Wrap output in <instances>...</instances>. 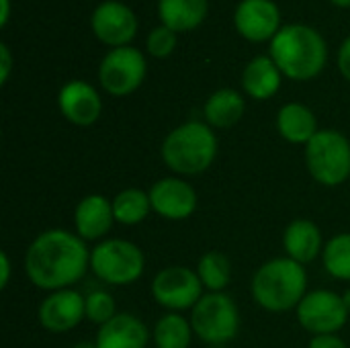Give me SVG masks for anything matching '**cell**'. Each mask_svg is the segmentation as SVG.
I'll list each match as a JSON object with an SVG mask.
<instances>
[{"mask_svg": "<svg viewBox=\"0 0 350 348\" xmlns=\"http://www.w3.org/2000/svg\"><path fill=\"white\" fill-rule=\"evenodd\" d=\"M10 68H12V57H10V51L8 47L2 43L0 45V82L4 84L10 76Z\"/></svg>", "mask_w": 350, "mask_h": 348, "instance_id": "obj_30", "label": "cell"}, {"mask_svg": "<svg viewBox=\"0 0 350 348\" xmlns=\"http://www.w3.org/2000/svg\"><path fill=\"white\" fill-rule=\"evenodd\" d=\"M308 348H349L347 343L338 336V334H320V336H312Z\"/></svg>", "mask_w": 350, "mask_h": 348, "instance_id": "obj_29", "label": "cell"}, {"mask_svg": "<svg viewBox=\"0 0 350 348\" xmlns=\"http://www.w3.org/2000/svg\"><path fill=\"white\" fill-rule=\"evenodd\" d=\"M176 45V33L168 27H156L150 37H148V51L154 55V57H166L172 53Z\"/></svg>", "mask_w": 350, "mask_h": 348, "instance_id": "obj_28", "label": "cell"}, {"mask_svg": "<svg viewBox=\"0 0 350 348\" xmlns=\"http://www.w3.org/2000/svg\"><path fill=\"white\" fill-rule=\"evenodd\" d=\"M39 324L51 334H64L74 330L86 318L84 295L76 289L51 291L39 306Z\"/></svg>", "mask_w": 350, "mask_h": 348, "instance_id": "obj_12", "label": "cell"}, {"mask_svg": "<svg viewBox=\"0 0 350 348\" xmlns=\"http://www.w3.org/2000/svg\"><path fill=\"white\" fill-rule=\"evenodd\" d=\"M158 14L162 25L174 33L193 31L207 14V0H160Z\"/></svg>", "mask_w": 350, "mask_h": 348, "instance_id": "obj_21", "label": "cell"}, {"mask_svg": "<svg viewBox=\"0 0 350 348\" xmlns=\"http://www.w3.org/2000/svg\"><path fill=\"white\" fill-rule=\"evenodd\" d=\"M324 238L320 228L310 219H295L283 234V248L287 256L299 265H308L324 252Z\"/></svg>", "mask_w": 350, "mask_h": 348, "instance_id": "obj_18", "label": "cell"}, {"mask_svg": "<svg viewBox=\"0 0 350 348\" xmlns=\"http://www.w3.org/2000/svg\"><path fill=\"white\" fill-rule=\"evenodd\" d=\"M203 289L197 271L183 265L162 269L152 281V297L170 314L193 310L203 297Z\"/></svg>", "mask_w": 350, "mask_h": 348, "instance_id": "obj_8", "label": "cell"}, {"mask_svg": "<svg viewBox=\"0 0 350 348\" xmlns=\"http://www.w3.org/2000/svg\"><path fill=\"white\" fill-rule=\"evenodd\" d=\"M336 6H350V0H332Z\"/></svg>", "mask_w": 350, "mask_h": 348, "instance_id": "obj_36", "label": "cell"}, {"mask_svg": "<svg viewBox=\"0 0 350 348\" xmlns=\"http://www.w3.org/2000/svg\"><path fill=\"white\" fill-rule=\"evenodd\" d=\"M277 129L281 137L287 139L289 144H304V146H308V142L320 131L316 115L301 103H289L281 107L277 115Z\"/></svg>", "mask_w": 350, "mask_h": 348, "instance_id": "obj_19", "label": "cell"}, {"mask_svg": "<svg viewBox=\"0 0 350 348\" xmlns=\"http://www.w3.org/2000/svg\"><path fill=\"white\" fill-rule=\"evenodd\" d=\"M295 314L304 330H308L312 336H320L338 334L349 322L350 312L342 302V295L328 289H316L308 291Z\"/></svg>", "mask_w": 350, "mask_h": 348, "instance_id": "obj_9", "label": "cell"}, {"mask_svg": "<svg viewBox=\"0 0 350 348\" xmlns=\"http://www.w3.org/2000/svg\"><path fill=\"white\" fill-rule=\"evenodd\" d=\"M146 269L142 248L129 240H100L90 250V271L107 285L125 287L135 283Z\"/></svg>", "mask_w": 350, "mask_h": 348, "instance_id": "obj_6", "label": "cell"}, {"mask_svg": "<svg viewBox=\"0 0 350 348\" xmlns=\"http://www.w3.org/2000/svg\"><path fill=\"white\" fill-rule=\"evenodd\" d=\"M306 166L322 187H340L350 176V142L336 129H320L306 146Z\"/></svg>", "mask_w": 350, "mask_h": 348, "instance_id": "obj_5", "label": "cell"}, {"mask_svg": "<svg viewBox=\"0 0 350 348\" xmlns=\"http://www.w3.org/2000/svg\"><path fill=\"white\" fill-rule=\"evenodd\" d=\"M197 275L209 293H224V289L230 285V277H232L230 258L217 250L205 252L197 265Z\"/></svg>", "mask_w": 350, "mask_h": 348, "instance_id": "obj_25", "label": "cell"}, {"mask_svg": "<svg viewBox=\"0 0 350 348\" xmlns=\"http://www.w3.org/2000/svg\"><path fill=\"white\" fill-rule=\"evenodd\" d=\"M250 291L252 299L267 312L283 314L297 310L301 299L308 295L306 267L289 256L273 258L254 273Z\"/></svg>", "mask_w": 350, "mask_h": 348, "instance_id": "obj_2", "label": "cell"}, {"mask_svg": "<svg viewBox=\"0 0 350 348\" xmlns=\"http://www.w3.org/2000/svg\"><path fill=\"white\" fill-rule=\"evenodd\" d=\"M0 4H2V10H0V25H6L8 12H10V4H8V0H0Z\"/></svg>", "mask_w": 350, "mask_h": 348, "instance_id": "obj_33", "label": "cell"}, {"mask_svg": "<svg viewBox=\"0 0 350 348\" xmlns=\"http://www.w3.org/2000/svg\"><path fill=\"white\" fill-rule=\"evenodd\" d=\"M115 224L113 201L105 195H86L74 211V228L82 240L105 238Z\"/></svg>", "mask_w": 350, "mask_h": 348, "instance_id": "obj_16", "label": "cell"}, {"mask_svg": "<svg viewBox=\"0 0 350 348\" xmlns=\"http://www.w3.org/2000/svg\"><path fill=\"white\" fill-rule=\"evenodd\" d=\"M150 193V203L152 211H156L164 219L180 222L189 219L197 211V191L193 189L191 183L183 180L180 176H166L160 178L152 185Z\"/></svg>", "mask_w": 350, "mask_h": 348, "instance_id": "obj_11", "label": "cell"}, {"mask_svg": "<svg viewBox=\"0 0 350 348\" xmlns=\"http://www.w3.org/2000/svg\"><path fill=\"white\" fill-rule=\"evenodd\" d=\"M244 111H246L244 96L232 88H221L213 92L207 98L205 109H203L207 125L217 127V129H228L236 125L242 119Z\"/></svg>", "mask_w": 350, "mask_h": 348, "instance_id": "obj_22", "label": "cell"}, {"mask_svg": "<svg viewBox=\"0 0 350 348\" xmlns=\"http://www.w3.org/2000/svg\"><path fill=\"white\" fill-rule=\"evenodd\" d=\"M148 326L133 314H117L96 332V348H146Z\"/></svg>", "mask_w": 350, "mask_h": 348, "instance_id": "obj_17", "label": "cell"}, {"mask_svg": "<svg viewBox=\"0 0 350 348\" xmlns=\"http://www.w3.org/2000/svg\"><path fill=\"white\" fill-rule=\"evenodd\" d=\"M195 332L187 318L180 314H164L154 326V345L156 348H189Z\"/></svg>", "mask_w": 350, "mask_h": 348, "instance_id": "obj_24", "label": "cell"}, {"mask_svg": "<svg viewBox=\"0 0 350 348\" xmlns=\"http://www.w3.org/2000/svg\"><path fill=\"white\" fill-rule=\"evenodd\" d=\"M0 289H6L8 283H10V258L6 252L0 254Z\"/></svg>", "mask_w": 350, "mask_h": 348, "instance_id": "obj_32", "label": "cell"}, {"mask_svg": "<svg viewBox=\"0 0 350 348\" xmlns=\"http://www.w3.org/2000/svg\"><path fill=\"white\" fill-rule=\"evenodd\" d=\"M281 12L273 0H242L236 8V27L250 41L273 39L281 29Z\"/></svg>", "mask_w": 350, "mask_h": 348, "instance_id": "obj_14", "label": "cell"}, {"mask_svg": "<svg viewBox=\"0 0 350 348\" xmlns=\"http://www.w3.org/2000/svg\"><path fill=\"white\" fill-rule=\"evenodd\" d=\"M338 70L342 72V76L350 80V37L342 43L340 51H338Z\"/></svg>", "mask_w": 350, "mask_h": 348, "instance_id": "obj_31", "label": "cell"}, {"mask_svg": "<svg viewBox=\"0 0 350 348\" xmlns=\"http://www.w3.org/2000/svg\"><path fill=\"white\" fill-rule=\"evenodd\" d=\"M92 31L103 43L115 49L125 47V43L135 37L137 18L129 6L109 0L96 6V10L92 12Z\"/></svg>", "mask_w": 350, "mask_h": 348, "instance_id": "obj_13", "label": "cell"}, {"mask_svg": "<svg viewBox=\"0 0 350 348\" xmlns=\"http://www.w3.org/2000/svg\"><path fill=\"white\" fill-rule=\"evenodd\" d=\"M217 137L211 125L201 121H187L174 127L162 144L164 164L178 176H195L215 162Z\"/></svg>", "mask_w": 350, "mask_h": 348, "instance_id": "obj_4", "label": "cell"}, {"mask_svg": "<svg viewBox=\"0 0 350 348\" xmlns=\"http://www.w3.org/2000/svg\"><path fill=\"white\" fill-rule=\"evenodd\" d=\"M146 78V57L135 47H117L105 55L98 68L100 86L113 96H127Z\"/></svg>", "mask_w": 350, "mask_h": 348, "instance_id": "obj_10", "label": "cell"}, {"mask_svg": "<svg viewBox=\"0 0 350 348\" xmlns=\"http://www.w3.org/2000/svg\"><path fill=\"white\" fill-rule=\"evenodd\" d=\"M74 348H96V343H88V340H84V343L74 345Z\"/></svg>", "mask_w": 350, "mask_h": 348, "instance_id": "obj_34", "label": "cell"}, {"mask_svg": "<svg viewBox=\"0 0 350 348\" xmlns=\"http://www.w3.org/2000/svg\"><path fill=\"white\" fill-rule=\"evenodd\" d=\"M342 302H345V306H347V310L350 312V287L342 293Z\"/></svg>", "mask_w": 350, "mask_h": 348, "instance_id": "obj_35", "label": "cell"}, {"mask_svg": "<svg viewBox=\"0 0 350 348\" xmlns=\"http://www.w3.org/2000/svg\"><path fill=\"white\" fill-rule=\"evenodd\" d=\"M84 306H86V320H90L92 324H98V328L117 316V306H115L113 295L103 289L90 291L88 295H84Z\"/></svg>", "mask_w": 350, "mask_h": 348, "instance_id": "obj_27", "label": "cell"}, {"mask_svg": "<svg viewBox=\"0 0 350 348\" xmlns=\"http://www.w3.org/2000/svg\"><path fill=\"white\" fill-rule=\"evenodd\" d=\"M150 211H152L150 193L142 189H123L113 199V213L117 224L137 226L148 217Z\"/></svg>", "mask_w": 350, "mask_h": 348, "instance_id": "obj_23", "label": "cell"}, {"mask_svg": "<svg viewBox=\"0 0 350 348\" xmlns=\"http://www.w3.org/2000/svg\"><path fill=\"white\" fill-rule=\"evenodd\" d=\"M57 105L62 115L80 127H88L98 121L100 111H103V101L96 92L94 86L82 80H72L68 82L57 96Z\"/></svg>", "mask_w": 350, "mask_h": 348, "instance_id": "obj_15", "label": "cell"}, {"mask_svg": "<svg viewBox=\"0 0 350 348\" xmlns=\"http://www.w3.org/2000/svg\"><path fill=\"white\" fill-rule=\"evenodd\" d=\"M242 86L248 96L267 101L281 88V70L273 57H254L242 74Z\"/></svg>", "mask_w": 350, "mask_h": 348, "instance_id": "obj_20", "label": "cell"}, {"mask_svg": "<svg viewBox=\"0 0 350 348\" xmlns=\"http://www.w3.org/2000/svg\"><path fill=\"white\" fill-rule=\"evenodd\" d=\"M326 43L308 25L283 27L271 43V57L291 80H312L326 66Z\"/></svg>", "mask_w": 350, "mask_h": 348, "instance_id": "obj_3", "label": "cell"}, {"mask_svg": "<svg viewBox=\"0 0 350 348\" xmlns=\"http://www.w3.org/2000/svg\"><path fill=\"white\" fill-rule=\"evenodd\" d=\"M324 269L338 281H350V232L330 238L322 252Z\"/></svg>", "mask_w": 350, "mask_h": 348, "instance_id": "obj_26", "label": "cell"}, {"mask_svg": "<svg viewBox=\"0 0 350 348\" xmlns=\"http://www.w3.org/2000/svg\"><path fill=\"white\" fill-rule=\"evenodd\" d=\"M90 269L86 240L68 230H45L27 248L25 273L43 291H59L76 285Z\"/></svg>", "mask_w": 350, "mask_h": 348, "instance_id": "obj_1", "label": "cell"}, {"mask_svg": "<svg viewBox=\"0 0 350 348\" xmlns=\"http://www.w3.org/2000/svg\"><path fill=\"white\" fill-rule=\"evenodd\" d=\"M193 332L205 345H226L240 330V312L236 302L226 293H205L191 310Z\"/></svg>", "mask_w": 350, "mask_h": 348, "instance_id": "obj_7", "label": "cell"}]
</instances>
